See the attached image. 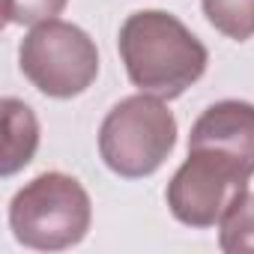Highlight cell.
Here are the masks:
<instances>
[{"instance_id":"obj_1","label":"cell","mask_w":254,"mask_h":254,"mask_svg":"<svg viewBox=\"0 0 254 254\" xmlns=\"http://www.w3.org/2000/svg\"><path fill=\"white\" fill-rule=\"evenodd\" d=\"M120 57L129 81L150 96L177 99L206 72L209 54L203 42L174 15L162 9L135 12L120 27Z\"/></svg>"},{"instance_id":"obj_2","label":"cell","mask_w":254,"mask_h":254,"mask_svg":"<svg viewBox=\"0 0 254 254\" xmlns=\"http://www.w3.org/2000/svg\"><path fill=\"white\" fill-rule=\"evenodd\" d=\"M93 206L84 186L60 171L39 174L15 191L9 224L21 245L36 251H63L78 245L90 230Z\"/></svg>"},{"instance_id":"obj_3","label":"cell","mask_w":254,"mask_h":254,"mask_svg":"<svg viewBox=\"0 0 254 254\" xmlns=\"http://www.w3.org/2000/svg\"><path fill=\"white\" fill-rule=\"evenodd\" d=\"M177 144V120L159 96L141 93L117 102L99 129L105 165L126 180L156 174Z\"/></svg>"},{"instance_id":"obj_4","label":"cell","mask_w":254,"mask_h":254,"mask_svg":"<svg viewBox=\"0 0 254 254\" xmlns=\"http://www.w3.org/2000/svg\"><path fill=\"white\" fill-rule=\"evenodd\" d=\"M24 78L51 99L81 96L99 75L96 42L75 24L42 21L36 24L18 51Z\"/></svg>"},{"instance_id":"obj_5","label":"cell","mask_w":254,"mask_h":254,"mask_svg":"<svg viewBox=\"0 0 254 254\" xmlns=\"http://www.w3.org/2000/svg\"><path fill=\"white\" fill-rule=\"evenodd\" d=\"M248 180L251 171L236 159L206 147L189 150V159L168 183V206L189 227H212L248 191Z\"/></svg>"},{"instance_id":"obj_6","label":"cell","mask_w":254,"mask_h":254,"mask_svg":"<svg viewBox=\"0 0 254 254\" xmlns=\"http://www.w3.org/2000/svg\"><path fill=\"white\" fill-rule=\"evenodd\" d=\"M218 150L254 174V105L227 99L209 105L191 126L189 150Z\"/></svg>"},{"instance_id":"obj_7","label":"cell","mask_w":254,"mask_h":254,"mask_svg":"<svg viewBox=\"0 0 254 254\" xmlns=\"http://www.w3.org/2000/svg\"><path fill=\"white\" fill-rule=\"evenodd\" d=\"M36 147H39L36 114L18 99H3V156H0V174L3 177L18 174L24 165H30Z\"/></svg>"},{"instance_id":"obj_8","label":"cell","mask_w":254,"mask_h":254,"mask_svg":"<svg viewBox=\"0 0 254 254\" xmlns=\"http://www.w3.org/2000/svg\"><path fill=\"white\" fill-rule=\"evenodd\" d=\"M203 15L227 39L245 42L254 36V0H203Z\"/></svg>"},{"instance_id":"obj_9","label":"cell","mask_w":254,"mask_h":254,"mask_svg":"<svg viewBox=\"0 0 254 254\" xmlns=\"http://www.w3.org/2000/svg\"><path fill=\"white\" fill-rule=\"evenodd\" d=\"M221 251H254V194H242L221 218Z\"/></svg>"},{"instance_id":"obj_10","label":"cell","mask_w":254,"mask_h":254,"mask_svg":"<svg viewBox=\"0 0 254 254\" xmlns=\"http://www.w3.org/2000/svg\"><path fill=\"white\" fill-rule=\"evenodd\" d=\"M69 0H6V24H42L66 9Z\"/></svg>"}]
</instances>
